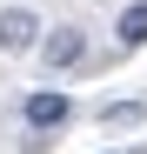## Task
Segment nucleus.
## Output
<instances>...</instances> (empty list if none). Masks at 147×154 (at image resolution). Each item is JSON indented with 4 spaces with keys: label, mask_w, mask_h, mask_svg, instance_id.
Listing matches in <instances>:
<instances>
[{
    "label": "nucleus",
    "mask_w": 147,
    "mask_h": 154,
    "mask_svg": "<svg viewBox=\"0 0 147 154\" xmlns=\"http://www.w3.org/2000/svg\"><path fill=\"white\" fill-rule=\"evenodd\" d=\"M20 114H27V127H40V134H47V127H67V121H74V100H67L60 87H34Z\"/></svg>",
    "instance_id": "nucleus-1"
},
{
    "label": "nucleus",
    "mask_w": 147,
    "mask_h": 154,
    "mask_svg": "<svg viewBox=\"0 0 147 154\" xmlns=\"http://www.w3.org/2000/svg\"><path fill=\"white\" fill-rule=\"evenodd\" d=\"M80 54H87V34H80V27H54V34L40 40V60L54 67V74H67V67H80Z\"/></svg>",
    "instance_id": "nucleus-2"
},
{
    "label": "nucleus",
    "mask_w": 147,
    "mask_h": 154,
    "mask_svg": "<svg viewBox=\"0 0 147 154\" xmlns=\"http://www.w3.org/2000/svg\"><path fill=\"white\" fill-rule=\"evenodd\" d=\"M34 40H40V20L27 7H7V14H0V54H27Z\"/></svg>",
    "instance_id": "nucleus-3"
},
{
    "label": "nucleus",
    "mask_w": 147,
    "mask_h": 154,
    "mask_svg": "<svg viewBox=\"0 0 147 154\" xmlns=\"http://www.w3.org/2000/svg\"><path fill=\"white\" fill-rule=\"evenodd\" d=\"M114 34H120V47H127V54H134V47H147V0H134V7L120 14Z\"/></svg>",
    "instance_id": "nucleus-4"
},
{
    "label": "nucleus",
    "mask_w": 147,
    "mask_h": 154,
    "mask_svg": "<svg viewBox=\"0 0 147 154\" xmlns=\"http://www.w3.org/2000/svg\"><path fill=\"white\" fill-rule=\"evenodd\" d=\"M140 114H147L140 100H114V107H100V121H107V127H134Z\"/></svg>",
    "instance_id": "nucleus-5"
}]
</instances>
